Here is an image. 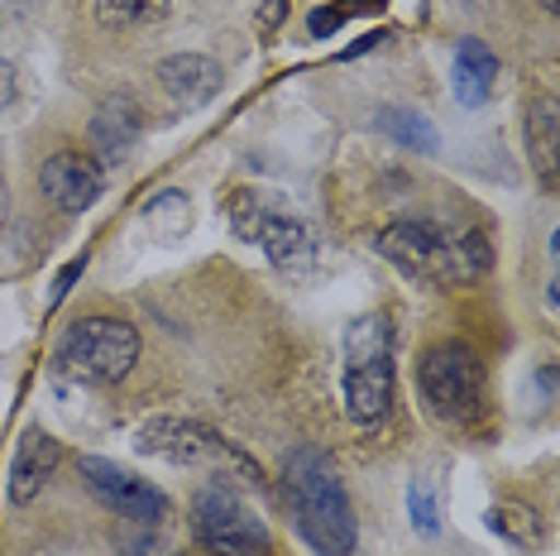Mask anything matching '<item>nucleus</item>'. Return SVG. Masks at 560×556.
Instances as JSON below:
<instances>
[{"instance_id":"nucleus-1","label":"nucleus","mask_w":560,"mask_h":556,"mask_svg":"<svg viewBox=\"0 0 560 556\" xmlns=\"http://www.w3.org/2000/svg\"><path fill=\"white\" fill-rule=\"evenodd\" d=\"M283 499L298 537L316 556H360V523H354L346 479L322 447H298L283 461Z\"/></svg>"},{"instance_id":"nucleus-2","label":"nucleus","mask_w":560,"mask_h":556,"mask_svg":"<svg viewBox=\"0 0 560 556\" xmlns=\"http://www.w3.org/2000/svg\"><path fill=\"white\" fill-rule=\"evenodd\" d=\"M374 250L427 283H479L493 269V240L479 225H441L427 217L384 225L374 235Z\"/></svg>"},{"instance_id":"nucleus-3","label":"nucleus","mask_w":560,"mask_h":556,"mask_svg":"<svg viewBox=\"0 0 560 556\" xmlns=\"http://www.w3.org/2000/svg\"><path fill=\"white\" fill-rule=\"evenodd\" d=\"M417 394L451 432H479L489 422V374L479 350L465 340H441L417 360Z\"/></svg>"},{"instance_id":"nucleus-4","label":"nucleus","mask_w":560,"mask_h":556,"mask_svg":"<svg viewBox=\"0 0 560 556\" xmlns=\"http://www.w3.org/2000/svg\"><path fill=\"white\" fill-rule=\"evenodd\" d=\"M346 413L360 427H384L393 413V326L384 312H369L346 326V364H340Z\"/></svg>"},{"instance_id":"nucleus-5","label":"nucleus","mask_w":560,"mask_h":556,"mask_svg":"<svg viewBox=\"0 0 560 556\" xmlns=\"http://www.w3.org/2000/svg\"><path fill=\"white\" fill-rule=\"evenodd\" d=\"M54 364L78 384H120L139 364V332L125 317H78L58 336Z\"/></svg>"},{"instance_id":"nucleus-6","label":"nucleus","mask_w":560,"mask_h":556,"mask_svg":"<svg viewBox=\"0 0 560 556\" xmlns=\"http://www.w3.org/2000/svg\"><path fill=\"white\" fill-rule=\"evenodd\" d=\"M187 518H192V537L211 556H269L273 547L269 523L249 509V499L225 475H215L197 489Z\"/></svg>"},{"instance_id":"nucleus-7","label":"nucleus","mask_w":560,"mask_h":556,"mask_svg":"<svg viewBox=\"0 0 560 556\" xmlns=\"http://www.w3.org/2000/svg\"><path fill=\"white\" fill-rule=\"evenodd\" d=\"M225 217H231V231L249 245H259L269 255L273 269L283 274H302L312 269L316 259V240L292 211H283L273 197L254 193V187H235L231 201H225Z\"/></svg>"},{"instance_id":"nucleus-8","label":"nucleus","mask_w":560,"mask_h":556,"mask_svg":"<svg viewBox=\"0 0 560 556\" xmlns=\"http://www.w3.org/2000/svg\"><path fill=\"white\" fill-rule=\"evenodd\" d=\"M135 451L139 456L168 461V465H221V471L259 479V465L235 441H225L215 427L197 422V417H149L135 432Z\"/></svg>"},{"instance_id":"nucleus-9","label":"nucleus","mask_w":560,"mask_h":556,"mask_svg":"<svg viewBox=\"0 0 560 556\" xmlns=\"http://www.w3.org/2000/svg\"><path fill=\"white\" fill-rule=\"evenodd\" d=\"M78 475H82V485L92 489V495L106 503L110 513L125 518V523H163L168 509H173L168 495H163L159 485H149L144 475L125 471V465L106 461V456H82Z\"/></svg>"},{"instance_id":"nucleus-10","label":"nucleus","mask_w":560,"mask_h":556,"mask_svg":"<svg viewBox=\"0 0 560 556\" xmlns=\"http://www.w3.org/2000/svg\"><path fill=\"white\" fill-rule=\"evenodd\" d=\"M39 193L54 201L58 211H86L101 201V193H106V169H101L96 159L78 154V149H62V154L44 159Z\"/></svg>"},{"instance_id":"nucleus-11","label":"nucleus","mask_w":560,"mask_h":556,"mask_svg":"<svg viewBox=\"0 0 560 556\" xmlns=\"http://www.w3.org/2000/svg\"><path fill=\"white\" fill-rule=\"evenodd\" d=\"M221 62H215L211 54H168L154 68V82L159 92L173 101V106L183 111H197L207 106V101H215V92H221Z\"/></svg>"},{"instance_id":"nucleus-12","label":"nucleus","mask_w":560,"mask_h":556,"mask_svg":"<svg viewBox=\"0 0 560 556\" xmlns=\"http://www.w3.org/2000/svg\"><path fill=\"white\" fill-rule=\"evenodd\" d=\"M92 149H96V163H125L135 154V144H139V135H144V111L135 106V96H106L96 106V116H92Z\"/></svg>"},{"instance_id":"nucleus-13","label":"nucleus","mask_w":560,"mask_h":556,"mask_svg":"<svg viewBox=\"0 0 560 556\" xmlns=\"http://www.w3.org/2000/svg\"><path fill=\"white\" fill-rule=\"evenodd\" d=\"M58 465H62V447L44 432V427H30L15 447V461H10V503H15V509L34 503Z\"/></svg>"},{"instance_id":"nucleus-14","label":"nucleus","mask_w":560,"mask_h":556,"mask_svg":"<svg viewBox=\"0 0 560 556\" xmlns=\"http://www.w3.org/2000/svg\"><path fill=\"white\" fill-rule=\"evenodd\" d=\"M493 78H499V54L479 39H460V48H455V68H451L455 101H460V106H483L493 92Z\"/></svg>"},{"instance_id":"nucleus-15","label":"nucleus","mask_w":560,"mask_h":556,"mask_svg":"<svg viewBox=\"0 0 560 556\" xmlns=\"http://www.w3.org/2000/svg\"><path fill=\"white\" fill-rule=\"evenodd\" d=\"M556 135H560L556 96H532L527 101V125H522V139H527V159L537 163V178L546 187L556 183Z\"/></svg>"},{"instance_id":"nucleus-16","label":"nucleus","mask_w":560,"mask_h":556,"mask_svg":"<svg viewBox=\"0 0 560 556\" xmlns=\"http://www.w3.org/2000/svg\"><path fill=\"white\" fill-rule=\"evenodd\" d=\"M374 130L388 135L393 144L412 149V154H436V149H441L436 125H431L422 111H412V106H378L374 111Z\"/></svg>"},{"instance_id":"nucleus-17","label":"nucleus","mask_w":560,"mask_h":556,"mask_svg":"<svg viewBox=\"0 0 560 556\" xmlns=\"http://www.w3.org/2000/svg\"><path fill=\"white\" fill-rule=\"evenodd\" d=\"M168 10H173V0H92V20L110 34L159 24V20H168Z\"/></svg>"},{"instance_id":"nucleus-18","label":"nucleus","mask_w":560,"mask_h":556,"mask_svg":"<svg viewBox=\"0 0 560 556\" xmlns=\"http://www.w3.org/2000/svg\"><path fill=\"white\" fill-rule=\"evenodd\" d=\"M489 533H499L503 542H513V547L537 552L546 542V523L532 503H499V509L489 513Z\"/></svg>"},{"instance_id":"nucleus-19","label":"nucleus","mask_w":560,"mask_h":556,"mask_svg":"<svg viewBox=\"0 0 560 556\" xmlns=\"http://www.w3.org/2000/svg\"><path fill=\"white\" fill-rule=\"evenodd\" d=\"M144 225L154 231L159 240H183L187 225H192V207H187V193L177 187H163V193L144 207Z\"/></svg>"},{"instance_id":"nucleus-20","label":"nucleus","mask_w":560,"mask_h":556,"mask_svg":"<svg viewBox=\"0 0 560 556\" xmlns=\"http://www.w3.org/2000/svg\"><path fill=\"white\" fill-rule=\"evenodd\" d=\"M120 556H173L159 537V523H125L120 528Z\"/></svg>"},{"instance_id":"nucleus-21","label":"nucleus","mask_w":560,"mask_h":556,"mask_svg":"<svg viewBox=\"0 0 560 556\" xmlns=\"http://www.w3.org/2000/svg\"><path fill=\"white\" fill-rule=\"evenodd\" d=\"M407 513H412V528L422 537H436L441 518H436V499H431V485L427 479H417L412 489H407Z\"/></svg>"},{"instance_id":"nucleus-22","label":"nucleus","mask_w":560,"mask_h":556,"mask_svg":"<svg viewBox=\"0 0 560 556\" xmlns=\"http://www.w3.org/2000/svg\"><path fill=\"white\" fill-rule=\"evenodd\" d=\"M15 101H20V68L5 54H0V116H5Z\"/></svg>"},{"instance_id":"nucleus-23","label":"nucleus","mask_w":560,"mask_h":556,"mask_svg":"<svg viewBox=\"0 0 560 556\" xmlns=\"http://www.w3.org/2000/svg\"><path fill=\"white\" fill-rule=\"evenodd\" d=\"M340 10L336 5H322V10H312V20H307V30H312V39H326V34H336L340 30Z\"/></svg>"},{"instance_id":"nucleus-24","label":"nucleus","mask_w":560,"mask_h":556,"mask_svg":"<svg viewBox=\"0 0 560 556\" xmlns=\"http://www.w3.org/2000/svg\"><path fill=\"white\" fill-rule=\"evenodd\" d=\"M288 20V0H259V34H273Z\"/></svg>"},{"instance_id":"nucleus-25","label":"nucleus","mask_w":560,"mask_h":556,"mask_svg":"<svg viewBox=\"0 0 560 556\" xmlns=\"http://www.w3.org/2000/svg\"><path fill=\"white\" fill-rule=\"evenodd\" d=\"M82 269H86V255H78V259H72V264H68V269H62V274H58L54 293H48V302H54V308H58V302H62V293H68V288H72V283H78V274H82Z\"/></svg>"},{"instance_id":"nucleus-26","label":"nucleus","mask_w":560,"mask_h":556,"mask_svg":"<svg viewBox=\"0 0 560 556\" xmlns=\"http://www.w3.org/2000/svg\"><path fill=\"white\" fill-rule=\"evenodd\" d=\"M537 384H541V394H546V398L556 394V370H551V364H541V370H537Z\"/></svg>"},{"instance_id":"nucleus-27","label":"nucleus","mask_w":560,"mask_h":556,"mask_svg":"<svg viewBox=\"0 0 560 556\" xmlns=\"http://www.w3.org/2000/svg\"><path fill=\"white\" fill-rule=\"evenodd\" d=\"M10 221V187H5V173H0V231H5Z\"/></svg>"},{"instance_id":"nucleus-28","label":"nucleus","mask_w":560,"mask_h":556,"mask_svg":"<svg viewBox=\"0 0 560 556\" xmlns=\"http://www.w3.org/2000/svg\"><path fill=\"white\" fill-rule=\"evenodd\" d=\"M541 10H546V15H556V10H560V0H541Z\"/></svg>"}]
</instances>
